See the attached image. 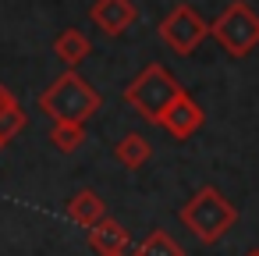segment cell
<instances>
[{"label":"cell","mask_w":259,"mask_h":256,"mask_svg":"<svg viewBox=\"0 0 259 256\" xmlns=\"http://www.w3.org/2000/svg\"><path fill=\"white\" fill-rule=\"evenodd\" d=\"M121 256H132V252H121Z\"/></svg>","instance_id":"2e32d148"},{"label":"cell","mask_w":259,"mask_h":256,"mask_svg":"<svg viewBox=\"0 0 259 256\" xmlns=\"http://www.w3.org/2000/svg\"><path fill=\"white\" fill-rule=\"evenodd\" d=\"M93 43L82 29H64L57 40H54V57L64 64V71H78V64L89 57Z\"/></svg>","instance_id":"30bf717a"},{"label":"cell","mask_w":259,"mask_h":256,"mask_svg":"<svg viewBox=\"0 0 259 256\" xmlns=\"http://www.w3.org/2000/svg\"><path fill=\"white\" fill-rule=\"evenodd\" d=\"M128 245H132V235L114 217H103L100 224L89 228V249L96 256H121V252H128Z\"/></svg>","instance_id":"ba28073f"},{"label":"cell","mask_w":259,"mask_h":256,"mask_svg":"<svg viewBox=\"0 0 259 256\" xmlns=\"http://www.w3.org/2000/svg\"><path fill=\"white\" fill-rule=\"evenodd\" d=\"M181 224L202 242V245H213L220 242L234 224H238V206L217 189V185H206L199 189L185 206H181Z\"/></svg>","instance_id":"7a4b0ae2"},{"label":"cell","mask_w":259,"mask_h":256,"mask_svg":"<svg viewBox=\"0 0 259 256\" xmlns=\"http://www.w3.org/2000/svg\"><path fill=\"white\" fill-rule=\"evenodd\" d=\"M0 150H4V142H0Z\"/></svg>","instance_id":"e0dca14e"},{"label":"cell","mask_w":259,"mask_h":256,"mask_svg":"<svg viewBox=\"0 0 259 256\" xmlns=\"http://www.w3.org/2000/svg\"><path fill=\"white\" fill-rule=\"evenodd\" d=\"M25 125H29V114L22 111L18 96L0 82V142L8 146L18 132H25Z\"/></svg>","instance_id":"8fae6325"},{"label":"cell","mask_w":259,"mask_h":256,"mask_svg":"<svg viewBox=\"0 0 259 256\" xmlns=\"http://www.w3.org/2000/svg\"><path fill=\"white\" fill-rule=\"evenodd\" d=\"M89 22L103 32V36H124L135 22H139V8L135 0H93L89 8Z\"/></svg>","instance_id":"8992f818"},{"label":"cell","mask_w":259,"mask_h":256,"mask_svg":"<svg viewBox=\"0 0 259 256\" xmlns=\"http://www.w3.org/2000/svg\"><path fill=\"white\" fill-rule=\"evenodd\" d=\"M202 121H206V114H202V107L188 96V93H181L167 111H163V118H160V128L170 135V139H178V142H185V139H192L199 128H202Z\"/></svg>","instance_id":"52a82bcc"},{"label":"cell","mask_w":259,"mask_h":256,"mask_svg":"<svg viewBox=\"0 0 259 256\" xmlns=\"http://www.w3.org/2000/svg\"><path fill=\"white\" fill-rule=\"evenodd\" d=\"M132 256H185V249H181L167 231H160V228H156V231H149V235L135 245V252H132Z\"/></svg>","instance_id":"4fadbf2b"},{"label":"cell","mask_w":259,"mask_h":256,"mask_svg":"<svg viewBox=\"0 0 259 256\" xmlns=\"http://www.w3.org/2000/svg\"><path fill=\"white\" fill-rule=\"evenodd\" d=\"M64 213H68V221H75V224H82V228H93V224H100V221L107 217V203H103L100 192L78 189V192L68 199Z\"/></svg>","instance_id":"9c48e42d"},{"label":"cell","mask_w":259,"mask_h":256,"mask_svg":"<svg viewBox=\"0 0 259 256\" xmlns=\"http://www.w3.org/2000/svg\"><path fill=\"white\" fill-rule=\"evenodd\" d=\"M156 32H160V40H163L167 50H174L178 57H188L209 36V25L202 22V15L192 4H178V8H170L163 15V22L156 25Z\"/></svg>","instance_id":"5b68a950"},{"label":"cell","mask_w":259,"mask_h":256,"mask_svg":"<svg viewBox=\"0 0 259 256\" xmlns=\"http://www.w3.org/2000/svg\"><path fill=\"white\" fill-rule=\"evenodd\" d=\"M245 256H259V249H252V252H245Z\"/></svg>","instance_id":"9a60e30c"},{"label":"cell","mask_w":259,"mask_h":256,"mask_svg":"<svg viewBox=\"0 0 259 256\" xmlns=\"http://www.w3.org/2000/svg\"><path fill=\"white\" fill-rule=\"evenodd\" d=\"M114 157H117V164H121V167L139 171V167H146V164H149L153 146H149V139H146L142 132H128V135H121V142L114 146Z\"/></svg>","instance_id":"7c38bea8"},{"label":"cell","mask_w":259,"mask_h":256,"mask_svg":"<svg viewBox=\"0 0 259 256\" xmlns=\"http://www.w3.org/2000/svg\"><path fill=\"white\" fill-rule=\"evenodd\" d=\"M185 93V86L163 68V64H146L128 86H124V103L132 111H139V118H146L149 125H160L163 111Z\"/></svg>","instance_id":"3957f363"},{"label":"cell","mask_w":259,"mask_h":256,"mask_svg":"<svg viewBox=\"0 0 259 256\" xmlns=\"http://www.w3.org/2000/svg\"><path fill=\"white\" fill-rule=\"evenodd\" d=\"M50 142L61 153H78L85 142V125H54L50 128Z\"/></svg>","instance_id":"5bb4252c"},{"label":"cell","mask_w":259,"mask_h":256,"mask_svg":"<svg viewBox=\"0 0 259 256\" xmlns=\"http://www.w3.org/2000/svg\"><path fill=\"white\" fill-rule=\"evenodd\" d=\"M209 36L224 47V54L231 57H248L259 43V18L245 0L227 4L213 22H209Z\"/></svg>","instance_id":"277c9868"},{"label":"cell","mask_w":259,"mask_h":256,"mask_svg":"<svg viewBox=\"0 0 259 256\" xmlns=\"http://www.w3.org/2000/svg\"><path fill=\"white\" fill-rule=\"evenodd\" d=\"M103 107V96L96 86H89L78 71H61L39 96V111L54 125H85Z\"/></svg>","instance_id":"6da1fadb"}]
</instances>
